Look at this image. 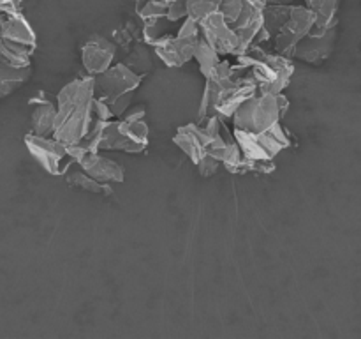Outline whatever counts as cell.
<instances>
[{"instance_id":"7","label":"cell","mask_w":361,"mask_h":339,"mask_svg":"<svg viewBox=\"0 0 361 339\" xmlns=\"http://www.w3.org/2000/svg\"><path fill=\"white\" fill-rule=\"evenodd\" d=\"M314 13L305 6H293L289 9L288 20L282 27L275 32V48L279 55H291L295 46L302 41L305 35L310 34L314 27Z\"/></svg>"},{"instance_id":"1","label":"cell","mask_w":361,"mask_h":339,"mask_svg":"<svg viewBox=\"0 0 361 339\" xmlns=\"http://www.w3.org/2000/svg\"><path fill=\"white\" fill-rule=\"evenodd\" d=\"M95 78L85 76L67 83L56 95V117L53 138L66 145L80 143L87 138L94 124Z\"/></svg>"},{"instance_id":"9","label":"cell","mask_w":361,"mask_h":339,"mask_svg":"<svg viewBox=\"0 0 361 339\" xmlns=\"http://www.w3.org/2000/svg\"><path fill=\"white\" fill-rule=\"evenodd\" d=\"M115 42L101 37V35H95L90 41L85 42V46L81 48V64H83L88 76L95 78L104 73L106 69H109L113 60H115Z\"/></svg>"},{"instance_id":"14","label":"cell","mask_w":361,"mask_h":339,"mask_svg":"<svg viewBox=\"0 0 361 339\" xmlns=\"http://www.w3.org/2000/svg\"><path fill=\"white\" fill-rule=\"evenodd\" d=\"M0 37L16 42V44L27 46L30 49H35V41H37L30 23L20 13L0 16Z\"/></svg>"},{"instance_id":"21","label":"cell","mask_w":361,"mask_h":339,"mask_svg":"<svg viewBox=\"0 0 361 339\" xmlns=\"http://www.w3.org/2000/svg\"><path fill=\"white\" fill-rule=\"evenodd\" d=\"M221 2L222 0H185L187 16L192 18V20H196L200 23L208 14L219 11Z\"/></svg>"},{"instance_id":"5","label":"cell","mask_w":361,"mask_h":339,"mask_svg":"<svg viewBox=\"0 0 361 339\" xmlns=\"http://www.w3.org/2000/svg\"><path fill=\"white\" fill-rule=\"evenodd\" d=\"M25 145L32 157L49 173V175H66L74 165L69 147L53 136H37L28 133L25 136Z\"/></svg>"},{"instance_id":"23","label":"cell","mask_w":361,"mask_h":339,"mask_svg":"<svg viewBox=\"0 0 361 339\" xmlns=\"http://www.w3.org/2000/svg\"><path fill=\"white\" fill-rule=\"evenodd\" d=\"M133 95H134V92H127V94L118 95V97H115V99H113V101L108 102L109 108H111L113 117H115V119H122L123 113H126L127 109H129L130 101H133Z\"/></svg>"},{"instance_id":"16","label":"cell","mask_w":361,"mask_h":339,"mask_svg":"<svg viewBox=\"0 0 361 339\" xmlns=\"http://www.w3.org/2000/svg\"><path fill=\"white\" fill-rule=\"evenodd\" d=\"M32 105V133L37 136H53L55 129L56 105L49 99H30Z\"/></svg>"},{"instance_id":"22","label":"cell","mask_w":361,"mask_h":339,"mask_svg":"<svg viewBox=\"0 0 361 339\" xmlns=\"http://www.w3.org/2000/svg\"><path fill=\"white\" fill-rule=\"evenodd\" d=\"M166 11H168V2H164V0H148L147 4L141 6L137 13L143 18V21H150L166 18Z\"/></svg>"},{"instance_id":"13","label":"cell","mask_w":361,"mask_h":339,"mask_svg":"<svg viewBox=\"0 0 361 339\" xmlns=\"http://www.w3.org/2000/svg\"><path fill=\"white\" fill-rule=\"evenodd\" d=\"M337 39V27L328 30L323 35H305L298 44L295 46L291 55L296 59L303 60L309 64H321L331 55Z\"/></svg>"},{"instance_id":"10","label":"cell","mask_w":361,"mask_h":339,"mask_svg":"<svg viewBox=\"0 0 361 339\" xmlns=\"http://www.w3.org/2000/svg\"><path fill=\"white\" fill-rule=\"evenodd\" d=\"M235 140L240 150L247 159H274L282 150V145L270 134V131L263 133H249V131L235 129Z\"/></svg>"},{"instance_id":"19","label":"cell","mask_w":361,"mask_h":339,"mask_svg":"<svg viewBox=\"0 0 361 339\" xmlns=\"http://www.w3.org/2000/svg\"><path fill=\"white\" fill-rule=\"evenodd\" d=\"M221 165L231 173L247 172V159L243 157L242 150H240V147H238V143H236V141L229 140L228 143H226L224 150H222Z\"/></svg>"},{"instance_id":"15","label":"cell","mask_w":361,"mask_h":339,"mask_svg":"<svg viewBox=\"0 0 361 339\" xmlns=\"http://www.w3.org/2000/svg\"><path fill=\"white\" fill-rule=\"evenodd\" d=\"M173 141H175L176 147H180L189 155L194 165L200 162V159L207 154L208 138L204 134L203 127L196 126V124H187V126L178 127Z\"/></svg>"},{"instance_id":"20","label":"cell","mask_w":361,"mask_h":339,"mask_svg":"<svg viewBox=\"0 0 361 339\" xmlns=\"http://www.w3.org/2000/svg\"><path fill=\"white\" fill-rule=\"evenodd\" d=\"M194 59H196L197 64H200V69L201 73H203V76L210 73V71L221 62V55H219V53L215 52V49L212 48L203 37L197 39L196 48H194Z\"/></svg>"},{"instance_id":"17","label":"cell","mask_w":361,"mask_h":339,"mask_svg":"<svg viewBox=\"0 0 361 339\" xmlns=\"http://www.w3.org/2000/svg\"><path fill=\"white\" fill-rule=\"evenodd\" d=\"M28 76H30V66L16 67L0 59V97L16 90L21 83L28 80Z\"/></svg>"},{"instance_id":"2","label":"cell","mask_w":361,"mask_h":339,"mask_svg":"<svg viewBox=\"0 0 361 339\" xmlns=\"http://www.w3.org/2000/svg\"><path fill=\"white\" fill-rule=\"evenodd\" d=\"M81 143L94 152L122 150L127 154H140L148 145V126L145 119L97 120Z\"/></svg>"},{"instance_id":"3","label":"cell","mask_w":361,"mask_h":339,"mask_svg":"<svg viewBox=\"0 0 361 339\" xmlns=\"http://www.w3.org/2000/svg\"><path fill=\"white\" fill-rule=\"evenodd\" d=\"M282 117L279 106V94H256L247 99L233 115L235 129L249 131V133H263L270 129Z\"/></svg>"},{"instance_id":"26","label":"cell","mask_w":361,"mask_h":339,"mask_svg":"<svg viewBox=\"0 0 361 339\" xmlns=\"http://www.w3.org/2000/svg\"><path fill=\"white\" fill-rule=\"evenodd\" d=\"M178 37H200L201 30H200V23L192 18H183L182 25H180V30H178Z\"/></svg>"},{"instance_id":"12","label":"cell","mask_w":361,"mask_h":339,"mask_svg":"<svg viewBox=\"0 0 361 339\" xmlns=\"http://www.w3.org/2000/svg\"><path fill=\"white\" fill-rule=\"evenodd\" d=\"M200 37H178V35L171 37V35H166V37L159 39L154 44L155 55L168 67H182L183 64L194 59V48H196V42Z\"/></svg>"},{"instance_id":"25","label":"cell","mask_w":361,"mask_h":339,"mask_svg":"<svg viewBox=\"0 0 361 339\" xmlns=\"http://www.w3.org/2000/svg\"><path fill=\"white\" fill-rule=\"evenodd\" d=\"M196 166H197V170H200L201 175L212 177L215 172H217L219 166H221V161H219V159H215V157H212V155L204 154L203 157L200 159V162H196Z\"/></svg>"},{"instance_id":"11","label":"cell","mask_w":361,"mask_h":339,"mask_svg":"<svg viewBox=\"0 0 361 339\" xmlns=\"http://www.w3.org/2000/svg\"><path fill=\"white\" fill-rule=\"evenodd\" d=\"M76 165H80L87 175H90L92 179L99 180L102 184H118L123 182V179H126L122 166L113 161V159L101 155L99 152L87 150L83 155L78 157Z\"/></svg>"},{"instance_id":"24","label":"cell","mask_w":361,"mask_h":339,"mask_svg":"<svg viewBox=\"0 0 361 339\" xmlns=\"http://www.w3.org/2000/svg\"><path fill=\"white\" fill-rule=\"evenodd\" d=\"M187 18V6L185 0H173L168 4V11H166V20L169 23H176V21Z\"/></svg>"},{"instance_id":"18","label":"cell","mask_w":361,"mask_h":339,"mask_svg":"<svg viewBox=\"0 0 361 339\" xmlns=\"http://www.w3.org/2000/svg\"><path fill=\"white\" fill-rule=\"evenodd\" d=\"M66 180L69 186L73 187H80V189L88 191V193L94 194H102V196H109L111 194V187L109 184H102L99 180L92 179L90 175L83 172V170H73V172L66 173Z\"/></svg>"},{"instance_id":"27","label":"cell","mask_w":361,"mask_h":339,"mask_svg":"<svg viewBox=\"0 0 361 339\" xmlns=\"http://www.w3.org/2000/svg\"><path fill=\"white\" fill-rule=\"evenodd\" d=\"M148 0H136V9L140 11L141 9V6H143V4H147Z\"/></svg>"},{"instance_id":"4","label":"cell","mask_w":361,"mask_h":339,"mask_svg":"<svg viewBox=\"0 0 361 339\" xmlns=\"http://www.w3.org/2000/svg\"><path fill=\"white\" fill-rule=\"evenodd\" d=\"M249 69L250 76L257 83V92L274 95L282 94V90L288 87L293 73H295V67L288 56L268 55V53L254 56Z\"/></svg>"},{"instance_id":"6","label":"cell","mask_w":361,"mask_h":339,"mask_svg":"<svg viewBox=\"0 0 361 339\" xmlns=\"http://www.w3.org/2000/svg\"><path fill=\"white\" fill-rule=\"evenodd\" d=\"M201 37L219 53V55H243L247 49L243 48L242 41L233 30L231 25L224 20L221 11L208 14L200 21Z\"/></svg>"},{"instance_id":"8","label":"cell","mask_w":361,"mask_h":339,"mask_svg":"<svg viewBox=\"0 0 361 339\" xmlns=\"http://www.w3.org/2000/svg\"><path fill=\"white\" fill-rule=\"evenodd\" d=\"M143 76L145 74H137L126 64H116V66L109 67L102 74L95 76V88H99L102 94L101 97L109 102L118 95L136 90Z\"/></svg>"}]
</instances>
